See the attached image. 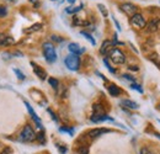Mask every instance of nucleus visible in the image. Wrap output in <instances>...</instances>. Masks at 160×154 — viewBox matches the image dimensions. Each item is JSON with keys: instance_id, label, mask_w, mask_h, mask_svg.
Listing matches in <instances>:
<instances>
[{"instance_id": "obj_1", "label": "nucleus", "mask_w": 160, "mask_h": 154, "mask_svg": "<svg viewBox=\"0 0 160 154\" xmlns=\"http://www.w3.org/2000/svg\"><path fill=\"white\" fill-rule=\"evenodd\" d=\"M42 49H43V54L44 58L48 63H54L57 60V52H56V48L51 43V42H44L42 44Z\"/></svg>"}, {"instance_id": "obj_2", "label": "nucleus", "mask_w": 160, "mask_h": 154, "mask_svg": "<svg viewBox=\"0 0 160 154\" xmlns=\"http://www.w3.org/2000/svg\"><path fill=\"white\" fill-rule=\"evenodd\" d=\"M19 138H20L21 142L31 143V142H33V141L36 139V133H35V131L32 130V127H31L30 125H26V126L23 127V130L21 131Z\"/></svg>"}, {"instance_id": "obj_3", "label": "nucleus", "mask_w": 160, "mask_h": 154, "mask_svg": "<svg viewBox=\"0 0 160 154\" xmlns=\"http://www.w3.org/2000/svg\"><path fill=\"white\" fill-rule=\"evenodd\" d=\"M64 63H65V67L69 70L77 72V70H79L80 68V57L77 56V54H69V56L65 57Z\"/></svg>"}, {"instance_id": "obj_4", "label": "nucleus", "mask_w": 160, "mask_h": 154, "mask_svg": "<svg viewBox=\"0 0 160 154\" xmlns=\"http://www.w3.org/2000/svg\"><path fill=\"white\" fill-rule=\"evenodd\" d=\"M108 56H110V59L115 64H123L126 62V56H124V53L121 51L120 48H113L112 52Z\"/></svg>"}, {"instance_id": "obj_5", "label": "nucleus", "mask_w": 160, "mask_h": 154, "mask_svg": "<svg viewBox=\"0 0 160 154\" xmlns=\"http://www.w3.org/2000/svg\"><path fill=\"white\" fill-rule=\"evenodd\" d=\"M131 23H132V26H134V27H137V28H143V27H145V25H147V21L144 19V16L142 15V14H134L133 16H131Z\"/></svg>"}, {"instance_id": "obj_6", "label": "nucleus", "mask_w": 160, "mask_h": 154, "mask_svg": "<svg viewBox=\"0 0 160 154\" xmlns=\"http://www.w3.org/2000/svg\"><path fill=\"white\" fill-rule=\"evenodd\" d=\"M113 48H115V43H113L112 41H110V39H106V41H103L102 44H101L100 53L102 56H108V54L112 52Z\"/></svg>"}, {"instance_id": "obj_7", "label": "nucleus", "mask_w": 160, "mask_h": 154, "mask_svg": "<svg viewBox=\"0 0 160 154\" xmlns=\"http://www.w3.org/2000/svg\"><path fill=\"white\" fill-rule=\"evenodd\" d=\"M121 10L128 16H133L134 14H137V6L132 3H123L121 5Z\"/></svg>"}, {"instance_id": "obj_8", "label": "nucleus", "mask_w": 160, "mask_h": 154, "mask_svg": "<svg viewBox=\"0 0 160 154\" xmlns=\"http://www.w3.org/2000/svg\"><path fill=\"white\" fill-rule=\"evenodd\" d=\"M68 48H69V51H70V53H72V54H77V56H80L81 53H84V52H85V48H82L80 44L75 43V42L69 43Z\"/></svg>"}, {"instance_id": "obj_9", "label": "nucleus", "mask_w": 160, "mask_h": 154, "mask_svg": "<svg viewBox=\"0 0 160 154\" xmlns=\"http://www.w3.org/2000/svg\"><path fill=\"white\" fill-rule=\"evenodd\" d=\"M31 65H32V69H33V73L37 75V77L40 78L41 80H44L46 78H47V73H46V70L43 69V68H41L40 65H37V64H35L33 62H31Z\"/></svg>"}, {"instance_id": "obj_10", "label": "nucleus", "mask_w": 160, "mask_h": 154, "mask_svg": "<svg viewBox=\"0 0 160 154\" xmlns=\"http://www.w3.org/2000/svg\"><path fill=\"white\" fill-rule=\"evenodd\" d=\"M108 132H111V131L107 128H94V130H90L88 132V136L90 138H98V137L105 135V133H108Z\"/></svg>"}, {"instance_id": "obj_11", "label": "nucleus", "mask_w": 160, "mask_h": 154, "mask_svg": "<svg viewBox=\"0 0 160 154\" xmlns=\"http://www.w3.org/2000/svg\"><path fill=\"white\" fill-rule=\"evenodd\" d=\"M25 105H26V107H27V111H28V114L31 115V117L36 121V123H37V126H38V128H41V130H43V127H42V123H41V120L40 117L36 115V112L33 111V109H32V106L27 102V101H25Z\"/></svg>"}, {"instance_id": "obj_12", "label": "nucleus", "mask_w": 160, "mask_h": 154, "mask_svg": "<svg viewBox=\"0 0 160 154\" xmlns=\"http://www.w3.org/2000/svg\"><path fill=\"white\" fill-rule=\"evenodd\" d=\"M121 105L124 106V107H127V109H131V110H137V109H139V105H138L136 101L129 100V99L122 100V101H121Z\"/></svg>"}, {"instance_id": "obj_13", "label": "nucleus", "mask_w": 160, "mask_h": 154, "mask_svg": "<svg viewBox=\"0 0 160 154\" xmlns=\"http://www.w3.org/2000/svg\"><path fill=\"white\" fill-rule=\"evenodd\" d=\"M159 19H153L148 25H147V31L148 32H157L159 30Z\"/></svg>"}, {"instance_id": "obj_14", "label": "nucleus", "mask_w": 160, "mask_h": 154, "mask_svg": "<svg viewBox=\"0 0 160 154\" xmlns=\"http://www.w3.org/2000/svg\"><path fill=\"white\" fill-rule=\"evenodd\" d=\"M91 121L95 122V123H99V122H103V121H110V122H115V120L110 116H107L106 114L100 116H91Z\"/></svg>"}, {"instance_id": "obj_15", "label": "nucleus", "mask_w": 160, "mask_h": 154, "mask_svg": "<svg viewBox=\"0 0 160 154\" xmlns=\"http://www.w3.org/2000/svg\"><path fill=\"white\" fill-rule=\"evenodd\" d=\"M15 39L10 36H5L4 33H0V46H10L14 44Z\"/></svg>"}, {"instance_id": "obj_16", "label": "nucleus", "mask_w": 160, "mask_h": 154, "mask_svg": "<svg viewBox=\"0 0 160 154\" xmlns=\"http://www.w3.org/2000/svg\"><path fill=\"white\" fill-rule=\"evenodd\" d=\"M108 93H110V95H111V96H118V95H121L122 90H121L117 85L112 84V85H110V86H108Z\"/></svg>"}, {"instance_id": "obj_17", "label": "nucleus", "mask_w": 160, "mask_h": 154, "mask_svg": "<svg viewBox=\"0 0 160 154\" xmlns=\"http://www.w3.org/2000/svg\"><path fill=\"white\" fill-rule=\"evenodd\" d=\"M92 110H94L92 116H100V115H103V114H105V111H103L102 106L99 105V104H95V105H94V107H92Z\"/></svg>"}, {"instance_id": "obj_18", "label": "nucleus", "mask_w": 160, "mask_h": 154, "mask_svg": "<svg viewBox=\"0 0 160 154\" xmlns=\"http://www.w3.org/2000/svg\"><path fill=\"white\" fill-rule=\"evenodd\" d=\"M42 23H35V25H32L30 28H26L25 30V32L26 33H31V32H35V31H40L41 28H42Z\"/></svg>"}, {"instance_id": "obj_19", "label": "nucleus", "mask_w": 160, "mask_h": 154, "mask_svg": "<svg viewBox=\"0 0 160 154\" xmlns=\"http://www.w3.org/2000/svg\"><path fill=\"white\" fill-rule=\"evenodd\" d=\"M81 8H82V4L79 5V6H70V8L65 9V13H68V14H77L78 11L81 10Z\"/></svg>"}, {"instance_id": "obj_20", "label": "nucleus", "mask_w": 160, "mask_h": 154, "mask_svg": "<svg viewBox=\"0 0 160 154\" xmlns=\"http://www.w3.org/2000/svg\"><path fill=\"white\" fill-rule=\"evenodd\" d=\"M80 33H81V35H82V36H84L85 38L88 39V41H89V42H90V43H91L92 46H95V44H96V41L94 39V37H92V36H91V35H90L89 32H86V31H81Z\"/></svg>"}, {"instance_id": "obj_21", "label": "nucleus", "mask_w": 160, "mask_h": 154, "mask_svg": "<svg viewBox=\"0 0 160 154\" xmlns=\"http://www.w3.org/2000/svg\"><path fill=\"white\" fill-rule=\"evenodd\" d=\"M48 83H49V85H51L53 89H57V88L59 86V81H58L57 79H54V78H49V79H48Z\"/></svg>"}, {"instance_id": "obj_22", "label": "nucleus", "mask_w": 160, "mask_h": 154, "mask_svg": "<svg viewBox=\"0 0 160 154\" xmlns=\"http://www.w3.org/2000/svg\"><path fill=\"white\" fill-rule=\"evenodd\" d=\"M98 8H99V10L101 11V14L103 15V18H107V16H108V11H107V9L105 8V5L98 4Z\"/></svg>"}, {"instance_id": "obj_23", "label": "nucleus", "mask_w": 160, "mask_h": 154, "mask_svg": "<svg viewBox=\"0 0 160 154\" xmlns=\"http://www.w3.org/2000/svg\"><path fill=\"white\" fill-rule=\"evenodd\" d=\"M78 153L79 154H89V147L88 146H80L78 148Z\"/></svg>"}, {"instance_id": "obj_24", "label": "nucleus", "mask_w": 160, "mask_h": 154, "mask_svg": "<svg viewBox=\"0 0 160 154\" xmlns=\"http://www.w3.org/2000/svg\"><path fill=\"white\" fill-rule=\"evenodd\" d=\"M103 63H105L106 68H107V69H108V70H110V72H111L112 74H115V73H116V69H113V68H112V67L110 65V63H108V60H107L106 58H103Z\"/></svg>"}, {"instance_id": "obj_25", "label": "nucleus", "mask_w": 160, "mask_h": 154, "mask_svg": "<svg viewBox=\"0 0 160 154\" xmlns=\"http://www.w3.org/2000/svg\"><path fill=\"white\" fill-rule=\"evenodd\" d=\"M36 139H38V142L43 144V143L46 142V138H44V132L42 131L41 133H38V135H36Z\"/></svg>"}, {"instance_id": "obj_26", "label": "nucleus", "mask_w": 160, "mask_h": 154, "mask_svg": "<svg viewBox=\"0 0 160 154\" xmlns=\"http://www.w3.org/2000/svg\"><path fill=\"white\" fill-rule=\"evenodd\" d=\"M59 131L60 132H68L70 136H73V133H74V130L73 128H68V127H60Z\"/></svg>"}, {"instance_id": "obj_27", "label": "nucleus", "mask_w": 160, "mask_h": 154, "mask_svg": "<svg viewBox=\"0 0 160 154\" xmlns=\"http://www.w3.org/2000/svg\"><path fill=\"white\" fill-rule=\"evenodd\" d=\"M14 72H15V74H18V77H19L20 80H25V78L26 77H25V74L21 72L20 69H14Z\"/></svg>"}, {"instance_id": "obj_28", "label": "nucleus", "mask_w": 160, "mask_h": 154, "mask_svg": "<svg viewBox=\"0 0 160 154\" xmlns=\"http://www.w3.org/2000/svg\"><path fill=\"white\" fill-rule=\"evenodd\" d=\"M131 88H132V89H134V90H137V91H139L140 94L143 93V89L140 88V85H139V84H136V83H132V85H131Z\"/></svg>"}, {"instance_id": "obj_29", "label": "nucleus", "mask_w": 160, "mask_h": 154, "mask_svg": "<svg viewBox=\"0 0 160 154\" xmlns=\"http://www.w3.org/2000/svg\"><path fill=\"white\" fill-rule=\"evenodd\" d=\"M140 154H155V153H154V152H152L149 148L144 147V148H142V149H140Z\"/></svg>"}, {"instance_id": "obj_30", "label": "nucleus", "mask_w": 160, "mask_h": 154, "mask_svg": "<svg viewBox=\"0 0 160 154\" xmlns=\"http://www.w3.org/2000/svg\"><path fill=\"white\" fill-rule=\"evenodd\" d=\"M6 14H8V10H6V8H4V6H0V18H4Z\"/></svg>"}, {"instance_id": "obj_31", "label": "nucleus", "mask_w": 160, "mask_h": 154, "mask_svg": "<svg viewBox=\"0 0 160 154\" xmlns=\"http://www.w3.org/2000/svg\"><path fill=\"white\" fill-rule=\"evenodd\" d=\"M47 111H48V114H51V116H52V118H53V120H54L56 122H58V117L56 116V114H53V111H52L51 109H48Z\"/></svg>"}, {"instance_id": "obj_32", "label": "nucleus", "mask_w": 160, "mask_h": 154, "mask_svg": "<svg viewBox=\"0 0 160 154\" xmlns=\"http://www.w3.org/2000/svg\"><path fill=\"white\" fill-rule=\"evenodd\" d=\"M123 78H124L126 80H129V81H132V83H134V80H136L134 78L132 77V75H129V74H124V75H123Z\"/></svg>"}, {"instance_id": "obj_33", "label": "nucleus", "mask_w": 160, "mask_h": 154, "mask_svg": "<svg viewBox=\"0 0 160 154\" xmlns=\"http://www.w3.org/2000/svg\"><path fill=\"white\" fill-rule=\"evenodd\" d=\"M0 154H14V153H12V151H11L10 148H5Z\"/></svg>"}, {"instance_id": "obj_34", "label": "nucleus", "mask_w": 160, "mask_h": 154, "mask_svg": "<svg viewBox=\"0 0 160 154\" xmlns=\"http://www.w3.org/2000/svg\"><path fill=\"white\" fill-rule=\"evenodd\" d=\"M58 149H59V152L62 154L67 153V148H65V147H59V146H58Z\"/></svg>"}, {"instance_id": "obj_35", "label": "nucleus", "mask_w": 160, "mask_h": 154, "mask_svg": "<svg viewBox=\"0 0 160 154\" xmlns=\"http://www.w3.org/2000/svg\"><path fill=\"white\" fill-rule=\"evenodd\" d=\"M52 39H53V41H56V42H62V41H63V39H62V38H59V37H58V36H54V35H53V36H52Z\"/></svg>"}, {"instance_id": "obj_36", "label": "nucleus", "mask_w": 160, "mask_h": 154, "mask_svg": "<svg viewBox=\"0 0 160 154\" xmlns=\"http://www.w3.org/2000/svg\"><path fill=\"white\" fill-rule=\"evenodd\" d=\"M113 21H115V23H116V26H117V30H118V31H121L120 23H118V22H117V20H116V19H115V18H113Z\"/></svg>"}, {"instance_id": "obj_37", "label": "nucleus", "mask_w": 160, "mask_h": 154, "mask_svg": "<svg viewBox=\"0 0 160 154\" xmlns=\"http://www.w3.org/2000/svg\"><path fill=\"white\" fill-rule=\"evenodd\" d=\"M129 69H131V70H138L139 68H138V67H136V65H132V67H129Z\"/></svg>"}, {"instance_id": "obj_38", "label": "nucleus", "mask_w": 160, "mask_h": 154, "mask_svg": "<svg viewBox=\"0 0 160 154\" xmlns=\"http://www.w3.org/2000/svg\"><path fill=\"white\" fill-rule=\"evenodd\" d=\"M30 3H32V4H36V5H38L37 3H38V0H28Z\"/></svg>"}, {"instance_id": "obj_39", "label": "nucleus", "mask_w": 160, "mask_h": 154, "mask_svg": "<svg viewBox=\"0 0 160 154\" xmlns=\"http://www.w3.org/2000/svg\"><path fill=\"white\" fill-rule=\"evenodd\" d=\"M67 1H68L69 4H74V3H75V0H67Z\"/></svg>"}, {"instance_id": "obj_40", "label": "nucleus", "mask_w": 160, "mask_h": 154, "mask_svg": "<svg viewBox=\"0 0 160 154\" xmlns=\"http://www.w3.org/2000/svg\"><path fill=\"white\" fill-rule=\"evenodd\" d=\"M157 137H158V138L160 139V135H157Z\"/></svg>"}, {"instance_id": "obj_41", "label": "nucleus", "mask_w": 160, "mask_h": 154, "mask_svg": "<svg viewBox=\"0 0 160 154\" xmlns=\"http://www.w3.org/2000/svg\"><path fill=\"white\" fill-rule=\"evenodd\" d=\"M159 110H160V104H159Z\"/></svg>"}, {"instance_id": "obj_42", "label": "nucleus", "mask_w": 160, "mask_h": 154, "mask_svg": "<svg viewBox=\"0 0 160 154\" xmlns=\"http://www.w3.org/2000/svg\"><path fill=\"white\" fill-rule=\"evenodd\" d=\"M52 1H56V0H52Z\"/></svg>"}]
</instances>
